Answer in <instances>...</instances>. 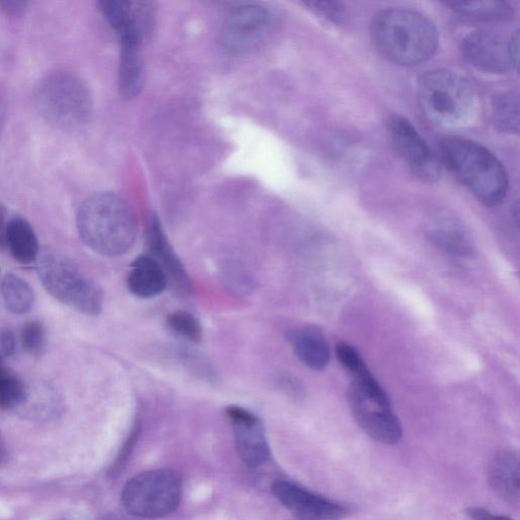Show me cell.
<instances>
[{"instance_id":"obj_7","label":"cell","mask_w":520,"mask_h":520,"mask_svg":"<svg viewBox=\"0 0 520 520\" xmlns=\"http://www.w3.org/2000/svg\"><path fill=\"white\" fill-rule=\"evenodd\" d=\"M181 495L179 475L163 469L134 477L125 485L121 499L129 514L140 518H159L176 511Z\"/></svg>"},{"instance_id":"obj_36","label":"cell","mask_w":520,"mask_h":520,"mask_svg":"<svg viewBox=\"0 0 520 520\" xmlns=\"http://www.w3.org/2000/svg\"><path fill=\"white\" fill-rule=\"evenodd\" d=\"M8 368L6 367L3 356L0 355V374H2L4 371H6Z\"/></svg>"},{"instance_id":"obj_24","label":"cell","mask_w":520,"mask_h":520,"mask_svg":"<svg viewBox=\"0 0 520 520\" xmlns=\"http://www.w3.org/2000/svg\"><path fill=\"white\" fill-rule=\"evenodd\" d=\"M492 118L503 133L519 132V98L514 92L498 95L492 102Z\"/></svg>"},{"instance_id":"obj_37","label":"cell","mask_w":520,"mask_h":520,"mask_svg":"<svg viewBox=\"0 0 520 520\" xmlns=\"http://www.w3.org/2000/svg\"><path fill=\"white\" fill-rule=\"evenodd\" d=\"M3 122V110H2V104H0V125H2Z\"/></svg>"},{"instance_id":"obj_9","label":"cell","mask_w":520,"mask_h":520,"mask_svg":"<svg viewBox=\"0 0 520 520\" xmlns=\"http://www.w3.org/2000/svg\"><path fill=\"white\" fill-rule=\"evenodd\" d=\"M347 397L357 425L370 438L385 445H396L402 440L403 428L390 402L369 399L352 385Z\"/></svg>"},{"instance_id":"obj_10","label":"cell","mask_w":520,"mask_h":520,"mask_svg":"<svg viewBox=\"0 0 520 520\" xmlns=\"http://www.w3.org/2000/svg\"><path fill=\"white\" fill-rule=\"evenodd\" d=\"M273 19L265 7L245 5L227 17L222 29V42L233 52H247L262 44L271 32Z\"/></svg>"},{"instance_id":"obj_26","label":"cell","mask_w":520,"mask_h":520,"mask_svg":"<svg viewBox=\"0 0 520 520\" xmlns=\"http://www.w3.org/2000/svg\"><path fill=\"white\" fill-rule=\"evenodd\" d=\"M28 390L25 383L7 369L0 374V408L11 410L23 406Z\"/></svg>"},{"instance_id":"obj_16","label":"cell","mask_w":520,"mask_h":520,"mask_svg":"<svg viewBox=\"0 0 520 520\" xmlns=\"http://www.w3.org/2000/svg\"><path fill=\"white\" fill-rule=\"evenodd\" d=\"M519 459L513 451L503 450L494 455L488 468V481L495 494L509 504L520 498Z\"/></svg>"},{"instance_id":"obj_1","label":"cell","mask_w":520,"mask_h":520,"mask_svg":"<svg viewBox=\"0 0 520 520\" xmlns=\"http://www.w3.org/2000/svg\"><path fill=\"white\" fill-rule=\"evenodd\" d=\"M77 225L81 239L90 249L110 257L132 249L139 234L133 207L112 192L89 198L81 207Z\"/></svg>"},{"instance_id":"obj_4","label":"cell","mask_w":520,"mask_h":520,"mask_svg":"<svg viewBox=\"0 0 520 520\" xmlns=\"http://www.w3.org/2000/svg\"><path fill=\"white\" fill-rule=\"evenodd\" d=\"M441 158L450 173L485 206L503 202L508 176L501 162L478 143L451 139L441 146Z\"/></svg>"},{"instance_id":"obj_27","label":"cell","mask_w":520,"mask_h":520,"mask_svg":"<svg viewBox=\"0 0 520 520\" xmlns=\"http://www.w3.org/2000/svg\"><path fill=\"white\" fill-rule=\"evenodd\" d=\"M21 344L30 355L38 356L46 347V331L39 321L27 322L21 331Z\"/></svg>"},{"instance_id":"obj_11","label":"cell","mask_w":520,"mask_h":520,"mask_svg":"<svg viewBox=\"0 0 520 520\" xmlns=\"http://www.w3.org/2000/svg\"><path fill=\"white\" fill-rule=\"evenodd\" d=\"M461 48L466 60L483 73L503 75L516 69L510 54L509 40L498 34L472 32L463 39Z\"/></svg>"},{"instance_id":"obj_31","label":"cell","mask_w":520,"mask_h":520,"mask_svg":"<svg viewBox=\"0 0 520 520\" xmlns=\"http://www.w3.org/2000/svg\"><path fill=\"white\" fill-rule=\"evenodd\" d=\"M467 515L471 520H513L507 515L493 514L489 510L482 507H470Z\"/></svg>"},{"instance_id":"obj_20","label":"cell","mask_w":520,"mask_h":520,"mask_svg":"<svg viewBox=\"0 0 520 520\" xmlns=\"http://www.w3.org/2000/svg\"><path fill=\"white\" fill-rule=\"evenodd\" d=\"M6 245L17 262L23 265L37 262L40 255L36 233L23 218L16 217L8 222Z\"/></svg>"},{"instance_id":"obj_3","label":"cell","mask_w":520,"mask_h":520,"mask_svg":"<svg viewBox=\"0 0 520 520\" xmlns=\"http://www.w3.org/2000/svg\"><path fill=\"white\" fill-rule=\"evenodd\" d=\"M420 110L434 126L458 129L470 124L478 111L477 91L470 80L449 70L421 77L417 88Z\"/></svg>"},{"instance_id":"obj_30","label":"cell","mask_w":520,"mask_h":520,"mask_svg":"<svg viewBox=\"0 0 520 520\" xmlns=\"http://www.w3.org/2000/svg\"><path fill=\"white\" fill-rule=\"evenodd\" d=\"M17 350V340L15 334L5 329L0 332V355L3 357H12Z\"/></svg>"},{"instance_id":"obj_23","label":"cell","mask_w":520,"mask_h":520,"mask_svg":"<svg viewBox=\"0 0 520 520\" xmlns=\"http://www.w3.org/2000/svg\"><path fill=\"white\" fill-rule=\"evenodd\" d=\"M429 240L439 249L457 256H468L472 245L466 234L452 224H441L428 232Z\"/></svg>"},{"instance_id":"obj_33","label":"cell","mask_w":520,"mask_h":520,"mask_svg":"<svg viewBox=\"0 0 520 520\" xmlns=\"http://www.w3.org/2000/svg\"><path fill=\"white\" fill-rule=\"evenodd\" d=\"M6 216V209L2 204H0V250L6 246V231L8 225L6 222Z\"/></svg>"},{"instance_id":"obj_12","label":"cell","mask_w":520,"mask_h":520,"mask_svg":"<svg viewBox=\"0 0 520 520\" xmlns=\"http://www.w3.org/2000/svg\"><path fill=\"white\" fill-rule=\"evenodd\" d=\"M226 414L233 428L236 450L243 463L252 468L266 464L270 458V448L262 421L237 406L227 408Z\"/></svg>"},{"instance_id":"obj_29","label":"cell","mask_w":520,"mask_h":520,"mask_svg":"<svg viewBox=\"0 0 520 520\" xmlns=\"http://www.w3.org/2000/svg\"><path fill=\"white\" fill-rule=\"evenodd\" d=\"M336 353L340 363L352 374V376H357L368 370L358 351L351 345L344 342L338 343Z\"/></svg>"},{"instance_id":"obj_13","label":"cell","mask_w":520,"mask_h":520,"mask_svg":"<svg viewBox=\"0 0 520 520\" xmlns=\"http://www.w3.org/2000/svg\"><path fill=\"white\" fill-rule=\"evenodd\" d=\"M280 503L301 520H343L348 510L341 504L287 481L272 487Z\"/></svg>"},{"instance_id":"obj_35","label":"cell","mask_w":520,"mask_h":520,"mask_svg":"<svg viewBox=\"0 0 520 520\" xmlns=\"http://www.w3.org/2000/svg\"><path fill=\"white\" fill-rule=\"evenodd\" d=\"M8 461V452L5 445V442L3 440L2 434H0V467H3L6 465Z\"/></svg>"},{"instance_id":"obj_32","label":"cell","mask_w":520,"mask_h":520,"mask_svg":"<svg viewBox=\"0 0 520 520\" xmlns=\"http://www.w3.org/2000/svg\"><path fill=\"white\" fill-rule=\"evenodd\" d=\"M27 4L23 2H2L0 9L7 15H19L26 9Z\"/></svg>"},{"instance_id":"obj_15","label":"cell","mask_w":520,"mask_h":520,"mask_svg":"<svg viewBox=\"0 0 520 520\" xmlns=\"http://www.w3.org/2000/svg\"><path fill=\"white\" fill-rule=\"evenodd\" d=\"M147 243L153 254L177 291L187 293L190 291V279L183 264L169 243L159 219L151 218L147 228Z\"/></svg>"},{"instance_id":"obj_14","label":"cell","mask_w":520,"mask_h":520,"mask_svg":"<svg viewBox=\"0 0 520 520\" xmlns=\"http://www.w3.org/2000/svg\"><path fill=\"white\" fill-rule=\"evenodd\" d=\"M99 8L120 39L130 38L144 42L152 31L154 15L146 3L103 0L99 3Z\"/></svg>"},{"instance_id":"obj_5","label":"cell","mask_w":520,"mask_h":520,"mask_svg":"<svg viewBox=\"0 0 520 520\" xmlns=\"http://www.w3.org/2000/svg\"><path fill=\"white\" fill-rule=\"evenodd\" d=\"M37 272L45 290L59 302L95 316L103 308V292L68 257L45 251L37 259Z\"/></svg>"},{"instance_id":"obj_8","label":"cell","mask_w":520,"mask_h":520,"mask_svg":"<svg viewBox=\"0 0 520 520\" xmlns=\"http://www.w3.org/2000/svg\"><path fill=\"white\" fill-rule=\"evenodd\" d=\"M386 134L390 145L418 178L429 183L440 178L436 157L407 118L390 116L386 121Z\"/></svg>"},{"instance_id":"obj_21","label":"cell","mask_w":520,"mask_h":520,"mask_svg":"<svg viewBox=\"0 0 520 520\" xmlns=\"http://www.w3.org/2000/svg\"><path fill=\"white\" fill-rule=\"evenodd\" d=\"M2 295L8 310L16 315L27 314L35 304V293L31 286L14 274H8L3 279Z\"/></svg>"},{"instance_id":"obj_17","label":"cell","mask_w":520,"mask_h":520,"mask_svg":"<svg viewBox=\"0 0 520 520\" xmlns=\"http://www.w3.org/2000/svg\"><path fill=\"white\" fill-rule=\"evenodd\" d=\"M168 283L166 273L157 260L150 255L138 257L132 264L127 277L128 290L141 299L161 295Z\"/></svg>"},{"instance_id":"obj_25","label":"cell","mask_w":520,"mask_h":520,"mask_svg":"<svg viewBox=\"0 0 520 520\" xmlns=\"http://www.w3.org/2000/svg\"><path fill=\"white\" fill-rule=\"evenodd\" d=\"M166 324L173 335L190 344H200L204 339L202 323L186 311L171 313L166 319Z\"/></svg>"},{"instance_id":"obj_6","label":"cell","mask_w":520,"mask_h":520,"mask_svg":"<svg viewBox=\"0 0 520 520\" xmlns=\"http://www.w3.org/2000/svg\"><path fill=\"white\" fill-rule=\"evenodd\" d=\"M40 115L59 128H73L86 122L92 110V97L76 75L55 72L45 77L35 91Z\"/></svg>"},{"instance_id":"obj_22","label":"cell","mask_w":520,"mask_h":520,"mask_svg":"<svg viewBox=\"0 0 520 520\" xmlns=\"http://www.w3.org/2000/svg\"><path fill=\"white\" fill-rule=\"evenodd\" d=\"M446 6L455 13L483 21H506L514 15L513 8L506 2H451Z\"/></svg>"},{"instance_id":"obj_2","label":"cell","mask_w":520,"mask_h":520,"mask_svg":"<svg viewBox=\"0 0 520 520\" xmlns=\"http://www.w3.org/2000/svg\"><path fill=\"white\" fill-rule=\"evenodd\" d=\"M372 41L387 60L402 67H414L435 54L438 32L423 15L402 9L378 13L370 28Z\"/></svg>"},{"instance_id":"obj_28","label":"cell","mask_w":520,"mask_h":520,"mask_svg":"<svg viewBox=\"0 0 520 520\" xmlns=\"http://www.w3.org/2000/svg\"><path fill=\"white\" fill-rule=\"evenodd\" d=\"M305 6L317 17L335 25H342L347 20L346 8L341 3L309 2Z\"/></svg>"},{"instance_id":"obj_18","label":"cell","mask_w":520,"mask_h":520,"mask_svg":"<svg viewBox=\"0 0 520 520\" xmlns=\"http://www.w3.org/2000/svg\"><path fill=\"white\" fill-rule=\"evenodd\" d=\"M289 340L296 356L307 367L320 371L330 363V344L323 333L313 325L292 331Z\"/></svg>"},{"instance_id":"obj_19","label":"cell","mask_w":520,"mask_h":520,"mask_svg":"<svg viewBox=\"0 0 520 520\" xmlns=\"http://www.w3.org/2000/svg\"><path fill=\"white\" fill-rule=\"evenodd\" d=\"M142 44L136 40H121L119 90L125 99L137 97L144 88L145 65Z\"/></svg>"},{"instance_id":"obj_34","label":"cell","mask_w":520,"mask_h":520,"mask_svg":"<svg viewBox=\"0 0 520 520\" xmlns=\"http://www.w3.org/2000/svg\"><path fill=\"white\" fill-rule=\"evenodd\" d=\"M510 54L515 64L516 69L518 68V55H519V35L515 32L509 39Z\"/></svg>"}]
</instances>
